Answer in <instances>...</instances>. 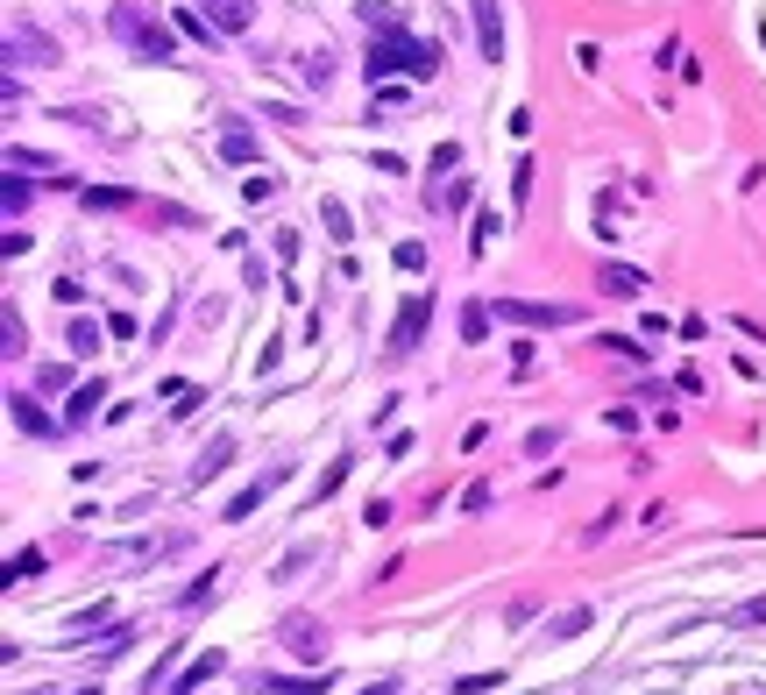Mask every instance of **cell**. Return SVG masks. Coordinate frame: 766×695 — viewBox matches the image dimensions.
I'll list each match as a JSON object with an SVG mask.
<instances>
[{"label":"cell","mask_w":766,"mask_h":695,"mask_svg":"<svg viewBox=\"0 0 766 695\" xmlns=\"http://www.w3.org/2000/svg\"><path fill=\"white\" fill-rule=\"evenodd\" d=\"M362 71H369V86H391V79H433V71H440V43H419L412 29H398V36H369Z\"/></svg>","instance_id":"1"},{"label":"cell","mask_w":766,"mask_h":695,"mask_svg":"<svg viewBox=\"0 0 766 695\" xmlns=\"http://www.w3.org/2000/svg\"><path fill=\"white\" fill-rule=\"evenodd\" d=\"M107 29L142 57V64H171L178 57V29H164L157 15H142L135 0H121V8H107Z\"/></svg>","instance_id":"2"},{"label":"cell","mask_w":766,"mask_h":695,"mask_svg":"<svg viewBox=\"0 0 766 695\" xmlns=\"http://www.w3.org/2000/svg\"><path fill=\"white\" fill-rule=\"evenodd\" d=\"M277 646H284L291 660H313V667H320L327 646H334V632H327V617H320V610H291L284 625H277Z\"/></svg>","instance_id":"3"},{"label":"cell","mask_w":766,"mask_h":695,"mask_svg":"<svg viewBox=\"0 0 766 695\" xmlns=\"http://www.w3.org/2000/svg\"><path fill=\"white\" fill-rule=\"evenodd\" d=\"M8 64H15V71H57L64 50H57V36L29 29V22H8Z\"/></svg>","instance_id":"4"},{"label":"cell","mask_w":766,"mask_h":695,"mask_svg":"<svg viewBox=\"0 0 766 695\" xmlns=\"http://www.w3.org/2000/svg\"><path fill=\"white\" fill-rule=\"evenodd\" d=\"M426 327H433V291H412V298L398 305V320H391V341H383V355H412Z\"/></svg>","instance_id":"5"},{"label":"cell","mask_w":766,"mask_h":695,"mask_svg":"<svg viewBox=\"0 0 766 695\" xmlns=\"http://www.w3.org/2000/svg\"><path fill=\"white\" fill-rule=\"evenodd\" d=\"M490 313L497 320H518V327H575L582 320L575 305H547V298H497Z\"/></svg>","instance_id":"6"},{"label":"cell","mask_w":766,"mask_h":695,"mask_svg":"<svg viewBox=\"0 0 766 695\" xmlns=\"http://www.w3.org/2000/svg\"><path fill=\"white\" fill-rule=\"evenodd\" d=\"M469 15H476V50H483V64H504V0H469Z\"/></svg>","instance_id":"7"},{"label":"cell","mask_w":766,"mask_h":695,"mask_svg":"<svg viewBox=\"0 0 766 695\" xmlns=\"http://www.w3.org/2000/svg\"><path fill=\"white\" fill-rule=\"evenodd\" d=\"M199 15L220 29V36H242L256 22V0H199Z\"/></svg>","instance_id":"8"},{"label":"cell","mask_w":766,"mask_h":695,"mask_svg":"<svg viewBox=\"0 0 766 695\" xmlns=\"http://www.w3.org/2000/svg\"><path fill=\"white\" fill-rule=\"evenodd\" d=\"M596 291L632 305V298H646V270H632V263H603V270H596Z\"/></svg>","instance_id":"9"},{"label":"cell","mask_w":766,"mask_h":695,"mask_svg":"<svg viewBox=\"0 0 766 695\" xmlns=\"http://www.w3.org/2000/svg\"><path fill=\"white\" fill-rule=\"evenodd\" d=\"M334 688V674H256V695H320Z\"/></svg>","instance_id":"10"},{"label":"cell","mask_w":766,"mask_h":695,"mask_svg":"<svg viewBox=\"0 0 766 695\" xmlns=\"http://www.w3.org/2000/svg\"><path fill=\"white\" fill-rule=\"evenodd\" d=\"M227 461H235V433H213V440H206V454L192 461V483H213Z\"/></svg>","instance_id":"11"},{"label":"cell","mask_w":766,"mask_h":695,"mask_svg":"<svg viewBox=\"0 0 766 695\" xmlns=\"http://www.w3.org/2000/svg\"><path fill=\"white\" fill-rule=\"evenodd\" d=\"M277 483H284V469H270V476H263V483H249V490H235V504H227V511H220V518H227V525H242V518H249V511H256V504H263V497H270V490H277Z\"/></svg>","instance_id":"12"},{"label":"cell","mask_w":766,"mask_h":695,"mask_svg":"<svg viewBox=\"0 0 766 695\" xmlns=\"http://www.w3.org/2000/svg\"><path fill=\"white\" fill-rule=\"evenodd\" d=\"M79 206H86V213H128V206H135V192H128V185H86V192H79Z\"/></svg>","instance_id":"13"},{"label":"cell","mask_w":766,"mask_h":695,"mask_svg":"<svg viewBox=\"0 0 766 695\" xmlns=\"http://www.w3.org/2000/svg\"><path fill=\"white\" fill-rule=\"evenodd\" d=\"M8 405H15V426H22V433H36V440H50V433H57V419H50V412H43L29 391H15Z\"/></svg>","instance_id":"14"},{"label":"cell","mask_w":766,"mask_h":695,"mask_svg":"<svg viewBox=\"0 0 766 695\" xmlns=\"http://www.w3.org/2000/svg\"><path fill=\"white\" fill-rule=\"evenodd\" d=\"M178 547H185V532H149V539H128L121 554H128V561H164V554H178Z\"/></svg>","instance_id":"15"},{"label":"cell","mask_w":766,"mask_h":695,"mask_svg":"<svg viewBox=\"0 0 766 695\" xmlns=\"http://www.w3.org/2000/svg\"><path fill=\"white\" fill-rule=\"evenodd\" d=\"M313 561H320V539H298V547H291V554L270 568V582H298V575L313 568Z\"/></svg>","instance_id":"16"},{"label":"cell","mask_w":766,"mask_h":695,"mask_svg":"<svg viewBox=\"0 0 766 695\" xmlns=\"http://www.w3.org/2000/svg\"><path fill=\"white\" fill-rule=\"evenodd\" d=\"M220 157H227V164H256L263 142H256L249 128H220Z\"/></svg>","instance_id":"17"},{"label":"cell","mask_w":766,"mask_h":695,"mask_svg":"<svg viewBox=\"0 0 766 695\" xmlns=\"http://www.w3.org/2000/svg\"><path fill=\"white\" fill-rule=\"evenodd\" d=\"M0 355H29V327H22V313H15V305H0Z\"/></svg>","instance_id":"18"},{"label":"cell","mask_w":766,"mask_h":695,"mask_svg":"<svg viewBox=\"0 0 766 695\" xmlns=\"http://www.w3.org/2000/svg\"><path fill=\"white\" fill-rule=\"evenodd\" d=\"M93 405H107V383H100V376L71 391V412H64V419H71V426H86V419H93Z\"/></svg>","instance_id":"19"},{"label":"cell","mask_w":766,"mask_h":695,"mask_svg":"<svg viewBox=\"0 0 766 695\" xmlns=\"http://www.w3.org/2000/svg\"><path fill=\"white\" fill-rule=\"evenodd\" d=\"M320 220H327V242H355V213L341 199H320Z\"/></svg>","instance_id":"20"},{"label":"cell","mask_w":766,"mask_h":695,"mask_svg":"<svg viewBox=\"0 0 766 695\" xmlns=\"http://www.w3.org/2000/svg\"><path fill=\"white\" fill-rule=\"evenodd\" d=\"M759 625H766V596H745V603L724 617V632H759Z\"/></svg>","instance_id":"21"},{"label":"cell","mask_w":766,"mask_h":695,"mask_svg":"<svg viewBox=\"0 0 766 695\" xmlns=\"http://www.w3.org/2000/svg\"><path fill=\"white\" fill-rule=\"evenodd\" d=\"M497 235H504V213H490V206H483V213H476V227H469V256H483Z\"/></svg>","instance_id":"22"},{"label":"cell","mask_w":766,"mask_h":695,"mask_svg":"<svg viewBox=\"0 0 766 695\" xmlns=\"http://www.w3.org/2000/svg\"><path fill=\"white\" fill-rule=\"evenodd\" d=\"M64 348H71V355H93V348H100V320H71V327H64Z\"/></svg>","instance_id":"23"},{"label":"cell","mask_w":766,"mask_h":695,"mask_svg":"<svg viewBox=\"0 0 766 695\" xmlns=\"http://www.w3.org/2000/svg\"><path fill=\"white\" fill-rule=\"evenodd\" d=\"M220 667H227V660H220V653H206V660H192V667L178 674V688H192V695H199V688H206V681H213Z\"/></svg>","instance_id":"24"},{"label":"cell","mask_w":766,"mask_h":695,"mask_svg":"<svg viewBox=\"0 0 766 695\" xmlns=\"http://www.w3.org/2000/svg\"><path fill=\"white\" fill-rule=\"evenodd\" d=\"M178 36H199V43H220V29L199 15V8H178Z\"/></svg>","instance_id":"25"},{"label":"cell","mask_w":766,"mask_h":695,"mask_svg":"<svg viewBox=\"0 0 766 695\" xmlns=\"http://www.w3.org/2000/svg\"><path fill=\"white\" fill-rule=\"evenodd\" d=\"M582 632H589V610H561L547 625V639H582Z\"/></svg>","instance_id":"26"},{"label":"cell","mask_w":766,"mask_h":695,"mask_svg":"<svg viewBox=\"0 0 766 695\" xmlns=\"http://www.w3.org/2000/svg\"><path fill=\"white\" fill-rule=\"evenodd\" d=\"M490 334V305H462V341H483Z\"/></svg>","instance_id":"27"},{"label":"cell","mask_w":766,"mask_h":695,"mask_svg":"<svg viewBox=\"0 0 766 695\" xmlns=\"http://www.w3.org/2000/svg\"><path fill=\"white\" fill-rule=\"evenodd\" d=\"M0 206H8V213L29 206V178H22V171H8V185H0Z\"/></svg>","instance_id":"28"},{"label":"cell","mask_w":766,"mask_h":695,"mask_svg":"<svg viewBox=\"0 0 766 695\" xmlns=\"http://www.w3.org/2000/svg\"><path fill=\"white\" fill-rule=\"evenodd\" d=\"M8 171H57V157H36V149H8Z\"/></svg>","instance_id":"29"},{"label":"cell","mask_w":766,"mask_h":695,"mask_svg":"<svg viewBox=\"0 0 766 695\" xmlns=\"http://www.w3.org/2000/svg\"><path fill=\"white\" fill-rule=\"evenodd\" d=\"M490 688H504V674H462L454 681V695H490Z\"/></svg>","instance_id":"30"},{"label":"cell","mask_w":766,"mask_h":695,"mask_svg":"<svg viewBox=\"0 0 766 695\" xmlns=\"http://www.w3.org/2000/svg\"><path fill=\"white\" fill-rule=\"evenodd\" d=\"M242 199H256V206H263V199H277V178H270V171H256V178H242Z\"/></svg>","instance_id":"31"},{"label":"cell","mask_w":766,"mask_h":695,"mask_svg":"<svg viewBox=\"0 0 766 695\" xmlns=\"http://www.w3.org/2000/svg\"><path fill=\"white\" fill-rule=\"evenodd\" d=\"M391 263H398V270H426V242H398Z\"/></svg>","instance_id":"32"},{"label":"cell","mask_w":766,"mask_h":695,"mask_svg":"<svg viewBox=\"0 0 766 695\" xmlns=\"http://www.w3.org/2000/svg\"><path fill=\"white\" fill-rule=\"evenodd\" d=\"M43 568H50L43 554H15V568H8V589H15V582H29V575H43Z\"/></svg>","instance_id":"33"},{"label":"cell","mask_w":766,"mask_h":695,"mask_svg":"<svg viewBox=\"0 0 766 695\" xmlns=\"http://www.w3.org/2000/svg\"><path fill=\"white\" fill-rule=\"evenodd\" d=\"M213 575H220V568H213ZM213 575H206V582H192V589H185L178 603H185V610H199V603H213V596H220V582H213Z\"/></svg>","instance_id":"34"},{"label":"cell","mask_w":766,"mask_h":695,"mask_svg":"<svg viewBox=\"0 0 766 695\" xmlns=\"http://www.w3.org/2000/svg\"><path fill=\"white\" fill-rule=\"evenodd\" d=\"M554 447H561V433H554V426H540V433H532V440H525V454H532V461H547Z\"/></svg>","instance_id":"35"},{"label":"cell","mask_w":766,"mask_h":695,"mask_svg":"<svg viewBox=\"0 0 766 695\" xmlns=\"http://www.w3.org/2000/svg\"><path fill=\"white\" fill-rule=\"evenodd\" d=\"M596 348H610V355H625V362H639V355H646V348H639V341H632V334H603V341H596Z\"/></svg>","instance_id":"36"},{"label":"cell","mask_w":766,"mask_h":695,"mask_svg":"<svg viewBox=\"0 0 766 695\" xmlns=\"http://www.w3.org/2000/svg\"><path fill=\"white\" fill-rule=\"evenodd\" d=\"M327 79H334V57H327V50L305 57V86H327Z\"/></svg>","instance_id":"37"},{"label":"cell","mask_w":766,"mask_h":695,"mask_svg":"<svg viewBox=\"0 0 766 695\" xmlns=\"http://www.w3.org/2000/svg\"><path fill=\"white\" fill-rule=\"evenodd\" d=\"M50 291H57V305H86V284H79V277H57Z\"/></svg>","instance_id":"38"},{"label":"cell","mask_w":766,"mask_h":695,"mask_svg":"<svg viewBox=\"0 0 766 695\" xmlns=\"http://www.w3.org/2000/svg\"><path fill=\"white\" fill-rule=\"evenodd\" d=\"M64 383H71V369H57V362H50V369H36V391H64Z\"/></svg>","instance_id":"39"},{"label":"cell","mask_w":766,"mask_h":695,"mask_svg":"<svg viewBox=\"0 0 766 695\" xmlns=\"http://www.w3.org/2000/svg\"><path fill=\"white\" fill-rule=\"evenodd\" d=\"M348 469H355V461H334V469H327V476H320V497H334V490H341V483H348Z\"/></svg>","instance_id":"40"},{"label":"cell","mask_w":766,"mask_h":695,"mask_svg":"<svg viewBox=\"0 0 766 695\" xmlns=\"http://www.w3.org/2000/svg\"><path fill=\"white\" fill-rule=\"evenodd\" d=\"M511 199H518V206L532 199V164H518V171H511Z\"/></svg>","instance_id":"41"},{"label":"cell","mask_w":766,"mask_h":695,"mask_svg":"<svg viewBox=\"0 0 766 695\" xmlns=\"http://www.w3.org/2000/svg\"><path fill=\"white\" fill-rule=\"evenodd\" d=\"M462 511H490V483H469L462 490Z\"/></svg>","instance_id":"42"},{"label":"cell","mask_w":766,"mask_h":695,"mask_svg":"<svg viewBox=\"0 0 766 695\" xmlns=\"http://www.w3.org/2000/svg\"><path fill=\"white\" fill-rule=\"evenodd\" d=\"M171 695H192V688H171Z\"/></svg>","instance_id":"43"},{"label":"cell","mask_w":766,"mask_h":695,"mask_svg":"<svg viewBox=\"0 0 766 695\" xmlns=\"http://www.w3.org/2000/svg\"><path fill=\"white\" fill-rule=\"evenodd\" d=\"M759 695H766V688H759Z\"/></svg>","instance_id":"44"}]
</instances>
